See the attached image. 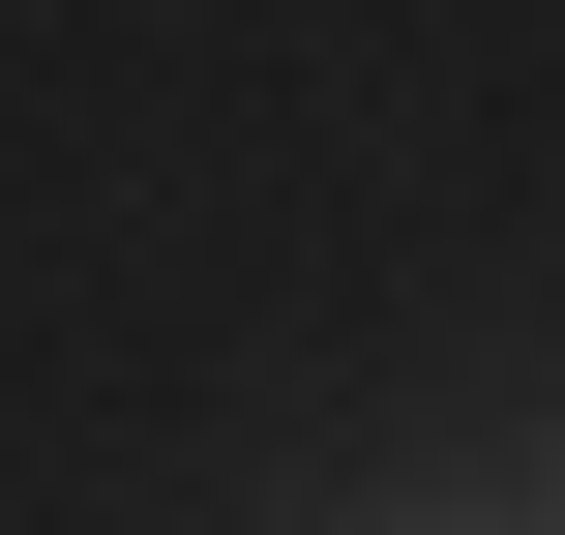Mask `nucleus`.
<instances>
[{"instance_id": "f257e3e1", "label": "nucleus", "mask_w": 565, "mask_h": 535, "mask_svg": "<svg viewBox=\"0 0 565 535\" xmlns=\"http://www.w3.org/2000/svg\"><path fill=\"white\" fill-rule=\"evenodd\" d=\"M417 535H536V506H417Z\"/></svg>"}]
</instances>
